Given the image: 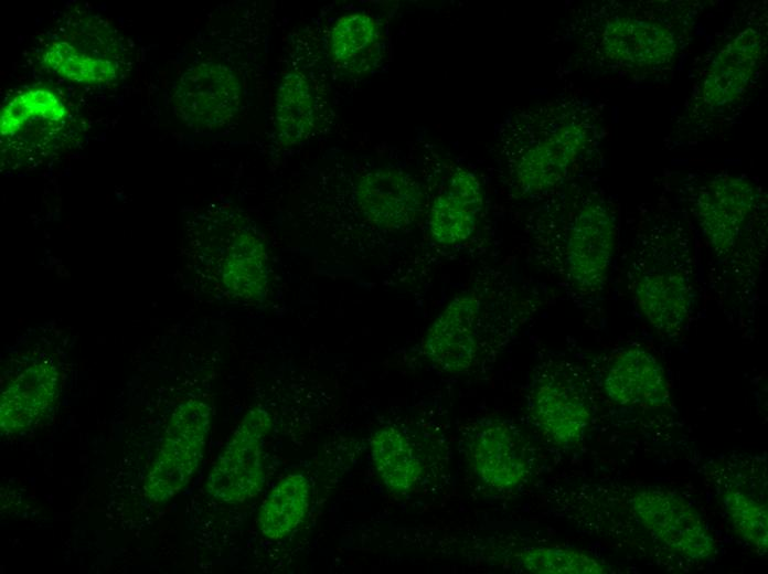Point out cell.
<instances>
[{
	"instance_id": "6da1fadb",
	"label": "cell",
	"mask_w": 768,
	"mask_h": 574,
	"mask_svg": "<svg viewBox=\"0 0 768 574\" xmlns=\"http://www.w3.org/2000/svg\"><path fill=\"white\" fill-rule=\"evenodd\" d=\"M700 12L697 1H596L570 13L567 31L582 66L644 81L672 71Z\"/></svg>"
},
{
	"instance_id": "7a4b0ae2",
	"label": "cell",
	"mask_w": 768,
	"mask_h": 574,
	"mask_svg": "<svg viewBox=\"0 0 768 574\" xmlns=\"http://www.w3.org/2000/svg\"><path fill=\"white\" fill-rule=\"evenodd\" d=\"M601 113L577 97L533 104L495 131L505 183L518 199H546L596 162L605 136Z\"/></svg>"
},
{
	"instance_id": "3957f363",
	"label": "cell",
	"mask_w": 768,
	"mask_h": 574,
	"mask_svg": "<svg viewBox=\"0 0 768 574\" xmlns=\"http://www.w3.org/2000/svg\"><path fill=\"white\" fill-rule=\"evenodd\" d=\"M527 226L536 259L572 297L601 294L619 237L618 206L601 188L572 181L545 199Z\"/></svg>"
},
{
	"instance_id": "277c9868",
	"label": "cell",
	"mask_w": 768,
	"mask_h": 574,
	"mask_svg": "<svg viewBox=\"0 0 768 574\" xmlns=\"http://www.w3.org/2000/svg\"><path fill=\"white\" fill-rule=\"evenodd\" d=\"M766 50L767 8L746 6L704 62L676 124L680 139H703L738 117L759 83Z\"/></svg>"
},
{
	"instance_id": "5b68a950",
	"label": "cell",
	"mask_w": 768,
	"mask_h": 574,
	"mask_svg": "<svg viewBox=\"0 0 768 574\" xmlns=\"http://www.w3.org/2000/svg\"><path fill=\"white\" fill-rule=\"evenodd\" d=\"M526 313L515 286L488 274L456 295L436 317L425 334L424 353L441 372L467 373L505 347Z\"/></svg>"
},
{
	"instance_id": "8992f818",
	"label": "cell",
	"mask_w": 768,
	"mask_h": 574,
	"mask_svg": "<svg viewBox=\"0 0 768 574\" xmlns=\"http://www.w3.org/2000/svg\"><path fill=\"white\" fill-rule=\"evenodd\" d=\"M684 219L654 213L637 234L629 266V289L646 320L668 338L685 329L696 301L695 261Z\"/></svg>"
},
{
	"instance_id": "52a82bcc",
	"label": "cell",
	"mask_w": 768,
	"mask_h": 574,
	"mask_svg": "<svg viewBox=\"0 0 768 574\" xmlns=\"http://www.w3.org/2000/svg\"><path fill=\"white\" fill-rule=\"evenodd\" d=\"M273 106L277 146H301L320 137L333 123L332 77L319 25L294 30L280 60Z\"/></svg>"
},
{
	"instance_id": "ba28073f",
	"label": "cell",
	"mask_w": 768,
	"mask_h": 574,
	"mask_svg": "<svg viewBox=\"0 0 768 574\" xmlns=\"http://www.w3.org/2000/svg\"><path fill=\"white\" fill-rule=\"evenodd\" d=\"M690 212L719 261L734 268L760 264L767 238V196L745 176L722 172L693 188Z\"/></svg>"
},
{
	"instance_id": "9c48e42d",
	"label": "cell",
	"mask_w": 768,
	"mask_h": 574,
	"mask_svg": "<svg viewBox=\"0 0 768 574\" xmlns=\"http://www.w3.org/2000/svg\"><path fill=\"white\" fill-rule=\"evenodd\" d=\"M345 172L342 208L356 233L386 240L414 228L427 199L424 187L410 172L369 162Z\"/></svg>"
},
{
	"instance_id": "30bf717a",
	"label": "cell",
	"mask_w": 768,
	"mask_h": 574,
	"mask_svg": "<svg viewBox=\"0 0 768 574\" xmlns=\"http://www.w3.org/2000/svg\"><path fill=\"white\" fill-rule=\"evenodd\" d=\"M262 75H246L245 63L221 54H207L188 64L174 82V115L188 128L220 131L234 124L248 105L249 83Z\"/></svg>"
},
{
	"instance_id": "8fae6325",
	"label": "cell",
	"mask_w": 768,
	"mask_h": 574,
	"mask_svg": "<svg viewBox=\"0 0 768 574\" xmlns=\"http://www.w3.org/2000/svg\"><path fill=\"white\" fill-rule=\"evenodd\" d=\"M526 411L547 443L557 447L579 444L596 411L588 374L570 361L548 359L541 362L530 379Z\"/></svg>"
},
{
	"instance_id": "7c38bea8",
	"label": "cell",
	"mask_w": 768,
	"mask_h": 574,
	"mask_svg": "<svg viewBox=\"0 0 768 574\" xmlns=\"http://www.w3.org/2000/svg\"><path fill=\"white\" fill-rule=\"evenodd\" d=\"M125 40L107 21L88 13L68 15L40 49V64L70 82L110 84L128 68Z\"/></svg>"
},
{
	"instance_id": "4fadbf2b",
	"label": "cell",
	"mask_w": 768,
	"mask_h": 574,
	"mask_svg": "<svg viewBox=\"0 0 768 574\" xmlns=\"http://www.w3.org/2000/svg\"><path fill=\"white\" fill-rule=\"evenodd\" d=\"M194 235L209 252L217 253L220 280L232 296L257 301L267 288L266 248L246 217L235 211L202 214Z\"/></svg>"
},
{
	"instance_id": "5bb4252c",
	"label": "cell",
	"mask_w": 768,
	"mask_h": 574,
	"mask_svg": "<svg viewBox=\"0 0 768 574\" xmlns=\"http://www.w3.org/2000/svg\"><path fill=\"white\" fill-rule=\"evenodd\" d=\"M70 126L64 100L43 86L24 88L1 107L2 164H31L52 155L62 145Z\"/></svg>"
},
{
	"instance_id": "9a60e30c",
	"label": "cell",
	"mask_w": 768,
	"mask_h": 574,
	"mask_svg": "<svg viewBox=\"0 0 768 574\" xmlns=\"http://www.w3.org/2000/svg\"><path fill=\"white\" fill-rule=\"evenodd\" d=\"M626 508L637 525L665 551L689 561H706L716 541L694 506L676 491L640 486L626 493Z\"/></svg>"
},
{
	"instance_id": "2e32d148",
	"label": "cell",
	"mask_w": 768,
	"mask_h": 574,
	"mask_svg": "<svg viewBox=\"0 0 768 574\" xmlns=\"http://www.w3.org/2000/svg\"><path fill=\"white\" fill-rule=\"evenodd\" d=\"M211 422L212 408L202 400L190 398L174 408L145 478L149 501L164 503L189 485L203 459Z\"/></svg>"
},
{
	"instance_id": "e0dca14e",
	"label": "cell",
	"mask_w": 768,
	"mask_h": 574,
	"mask_svg": "<svg viewBox=\"0 0 768 574\" xmlns=\"http://www.w3.org/2000/svg\"><path fill=\"white\" fill-rule=\"evenodd\" d=\"M273 428L264 407L246 412L214 461L205 482L206 493L226 504L244 503L264 488L265 440Z\"/></svg>"
},
{
	"instance_id": "ac0fdd59",
	"label": "cell",
	"mask_w": 768,
	"mask_h": 574,
	"mask_svg": "<svg viewBox=\"0 0 768 574\" xmlns=\"http://www.w3.org/2000/svg\"><path fill=\"white\" fill-rule=\"evenodd\" d=\"M462 448L477 479L499 491L525 483L535 469L532 444L506 419L487 417L471 423L465 427Z\"/></svg>"
},
{
	"instance_id": "d6986e66",
	"label": "cell",
	"mask_w": 768,
	"mask_h": 574,
	"mask_svg": "<svg viewBox=\"0 0 768 574\" xmlns=\"http://www.w3.org/2000/svg\"><path fill=\"white\" fill-rule=\"evenodd\" d=\"M319 31L333 82L361 79L373 73L384 59L383 25L367 11L341 13L323 29L319 26Z\"/></svg>"
},
{
	"instance_id": "ffe728a7",
	"label": "cell",
	"mask_w": 768,
	"mask_h": 574,
	"mask_svg": "<svg viewBox=\"0 0 768 574\" xmlns=\"http://www.w3.org/2000/svg\"><path fill=\"white\" fill-rule=\"evenodd\" d=\"M601 385L610 401L625 407L658 408L670 402L663 366L641 347L616 351L605 366Z\"/></svg>"
},
{
	"instance_id": "44dd1931",
	"label": "cell",
	"mask_w": 768,
	"mask_h": 574,
	"mask_svg": "<svg viewBox=\"0 0 768 574\" xmlns=\"http://www.w3.org/2000/svg\"><path fill=\"white\" fill-rule=\"evenodd\" d=\"M483 205L484 194L478 177L457 167L428 208L427 226L431 240L442 246L465 243L476 232Z\"/></svg>"
},
{
	"instance_id": "7402d4cb",
	"label": "cell",
	"mask_w": 768,
	"mask_h": 574,
	"mask_svg": "<svg viewBox=\"0 0 768 574\" xmlns=\"http://www.w3.org/2000/svg\"><path fill=\"white\" fill-rule=\"evenodd\" d=\"M61 379L55 365L38 361L6 384L0 396V429L15 435L29 431L55 404Z\"/></svg>"
},
{
	"instance_id": "603a6c76",
	"label": "cell",
	"mask_w": 768,
	"mask_h": 574,
	"mask_svg": "<svg viewBox=\"0 0 768 574\" xmlns=\"http://www.w3.org/2000/svg\"><path fill=\"white\" fill-rule=\"evenodd\" d=\"M738 475L716 481L719 503L736 535L755 553L766 555L768 549V511L764 486L757 488L742 470Z\"/></svg>"
},
{
	"instance_id": "cb8c5ba5",
	"label": "cell",
	"mask_w": 768,
	"mask_h": 574,
	"mask_svg": "<svg viewBox=\"0 0 768 574\" xmlns=\"http://www.w3.org/2000/svg\"><path fill=\"white\" fill-rule=\"evenodd\" d=\"M311 486L300 472L281 478L262 502L257 514L259 533L279 541L294 532L305 520L310 506Z\"/></svg>"
},
{
	"instance_id": "d4e9b609",
	"label": "cell",
	"mask_w": 768,
	"mask_h": 574,
	"mask_svg": "<svg viewBox=\"0 0 768 574\" xmlns=\"http://www.w3.org/2000/svg\"><path fill=\"white\" fill-rule=\"evenodd\" d=\"M371 458L384 486L393 492L412 490L423 467L407 436L394 426L377 429L371 437Z\"/></svg>"
},
{
	"instance_id": "484cf974",
	"label": "cell",
	"mask_w": 768,
	"mask_h": 574,
	"mask_svg": "<svg viewBox=\"0 0 768 574\" xmlns=\"http://www.w3.org/2000/svg\"><path fill=\"white\" fill-rule=\"evenodd\" d=\"M519 563L535 574H605L615 572L596 556L570 548L532 546L520 552Z\"/></svg>"
}]
</instances>
